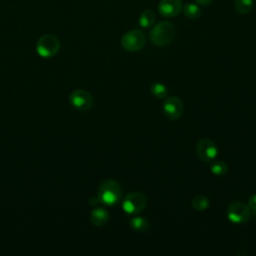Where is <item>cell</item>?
I'll list each match as a JSON object with an SVG mask.
<instances>
[{
  "label": "cell",
  "mask_w": 256,
  "mask_h": 256,
  "mask_svg": "<svg viewBox=\"0 0 256 256\" xmlns=\"http://www.w3.org/2000/svg\"><path fill=\"white\" fill-rule=\"evenodd\" d=\"M176 33L175 26L169 21L157 23L150 31V41L155 46H166L174 38Z\"/></svg>",
  "instance_id": "obj_1"
},
{
  "label": "cell",
  "mask_w": 256,
  "mask_h": 256,
  "mask_svg": "<svg viewBox=\"0 0 256 256\" xmlns=\"http://www.w3.org/2000/svg\"><path fill=\"white\" fill-rule=\"evenodd\" d=\"M122 196L120 185L114 180H106L98 188V199L105 205L111 206L117 204Z\"/></svg>",
  "instance_id": "obj_2"
},
{
  "label": "cell",
  "mask_w": 256,
  "mask_h": 256,
  "mask_svg": "<svg viewBox=\"0 0 256 256\" xmlns=\"http://www.w3.org/2000/svg\"><path fill=\"white\" fill-rule=\"evenodd\" d=\"M146 205L147 199L145 195L138 191L128 193L122 201L123 210L130 215H135L142 212L145 209Z\"/></svg>",
  "instance_id": "obj_3"
},
{
  "label": "cell",
  "mask_w": 256,
  "mask_h": 256,
  "mask_svg": "<svg viewBox=\"0 0 256 256\" xmlns=\"http://www.w3.org/2000/svg\"><path fill=\"white\" fill-rule=\"evenodd\" d=\"M60 49L59 39L52 34H45L41 36L36 43V51L38 55L44 58L54 56Z\"/></svg>",
  "instance_id": "obj_4"
},
{
  "label": "cell",
  "mask_w": 256,
  "mask_h": 256,
  "mask_svg": "<svg viewBox=\"0 0 256 256\" xmlns=\"http://www.w3.org/2000/svg\"><path fill=\"white\" fill-rule=\"evenodd\" d=\"M145 35L139 29H133L126 32L121 38V46L129 52H136L145 45Z\"/></svg>",
  "instance_id": "obj_5"
},
{
  "label": "cell",
  "mask_w": 256,
  "mask_h": 256,
  "mask_svg": "<svg viewBox=\"0 0 256 256\" xmlns=\"http://www.w3.org/2000/svg\"><path fill=\"white\" fill-rule=\"evenodd\" d=\"M251 210L243 202L234 201L227 208V218L234 224H243L249 220Z\"/></svg>",
  "instance_id": "obj_6"
},
{
  "label": "cell",
  "mask_w": 256,
  "mask_h": 256,
  "mask_svg": "<svg viewBox=\"0 0 256 256\" xmlns=\"http://www.w3.org/2000/svg\"><path fill=\"white\" fill-rule=\"evenodd\" d=\"M163 112L169 120H177L183 113V103L177 96L165 97L163 102Z\"/></svg>",
  "instance_id": "obj_7"
},
{
  "label": "cell",
  "mask_w": 256,
  "mask_h": 256,
  "mask_svg": "<svg viewBox=\"0 0 256 256\" xmlns=\"http://www.w3.org/2000/svg\"><path fill=\"white\" fill-rule=\"evenodd\" d=\"M69 101L74 108L80 111L89 110L93 105V98L91 94L83 89L74 90L69 96Z\"/></svg>",
  "instance_id": "obj_8"
},
{
  "label": "cell",
  "mask_w": 256,
  "mask_h": 256,
  "mask_svg": "<svg viewBox=\"0 0 256 256\" xmlns=\"http://www.w3.org/2000/svg\"><path fill=\"white\" fill-rule=\"evenodd\" d=\"M196 154L204 162L214 161L218 155L216 144L209 139H202L196 144Z\"/></svg>",
  "instance_id": "obj_9"
},
{
  "label": "cell",
  "mask_w": 256,
  "mask_h": 256,
  "mask_svg": "<svg viewBox=\"0 0 256 256\" xmlns=\"http://www.w3.org/2000/svg\"><path fill=\"white\" fill-rule=\"evenodd\" d=\"M181 10V0H161L158 4V11L164 17H175Z\"/></svg>",
  "instance_id": "obj_10"
},
{
  "label": "cell",
  "mask_w": 256,
  "mask_h": 256,
  "mask_svg": "<svg viewBox=\"0 0 256 256\" xmlns=\"http://www.w3.org/2000/svg\"><path fill=\"white\" fill-rule=\"evenodd\" d=\"M109 220V212L102 207L94 208L90 213V221L95 226H104Z\"/></svg>",
  "instance_id": "obj_11"
},
{
  "label": "cell",
  "mask_w": 256,
  "mask_h": 256,
  "mask_svg": "<svg viewBox=\"0 0 256 256\" xmlns=\"http://www.w3.org/2000/svg\"><path fill=\"white\" fill-rule=\"evenodd\" d=\"M129 225L135 232L139 233H145L149 229V222L145 218L139 216L130 219Z\"/></svg>",
  "instance_id": "obj_12"
},
{
  "label": "cell",
  "mask_w": 256,
  "mask_h": 256,
  "mask_svg": "<svg viewBox=\"0 0 256 256\" xmlns=\"http://www.w3.org/2000/svg\"><path fill=\"white\" fill-rule=\"evenodd\" d=\"M156 20V14L151 9L144 10L139 16V24L143 28L151 27Z\"/></svg>",
  "instance_id": "obj_13"
},
{
  "label": "cell",
  "mask_w": 256,
  "mask_h": 256,
  "mask_svg": "<svg viewBox=\"0 0 256 256\" xmlns=\"http://www.w3.org/2000/svg\"><path fill=\"white\" fill-rule=\"evenodd\" d=\"M253 0H235L234 9L239 14H248L253 8Z\"/></svg>",
  "instance_id": "obj_14"
},
{
  "label": "cell",
  "mask_w": 256,
  "mask_h": 256,
  "mask_svg": "<svg viewBox=\"0 0 256 256\" xmlns=\"http://www.w3.org/2000/svg\"><path fill=\"white\" fill-rule=\"evenodd\" d=\"M183 13L190 19H196L201 15V9L195 3H188L183 7Z\"/></svg>",
  "instance_id": "obj_15"
},
{
  "label": "cell",
  "mask_w": 256,
  "mask_h": 256,
  "mask_svg": "<svg viewBox=\"0 0 256 256\" xmlns=\"http://www.w3.org/2000/svg\"><path fill=\"white\" fill-rule=\"evenodd\" d=\"M192 206L197 211H204L210 206L209 199L204 195H198L193 198Z\"/></svg>",
  "instance_id": "obj_16"
},
{
  "label": "cell",
  "mask_w": 256,
  "mask_h": 256,
  "mask_svg": "<svg viewBox=\"0 0 256 256\" xmlns=\"http://www.w3.org/2000/svg\"><path fill=\"white\" fill-rule=\"evenodd\" d=\"M227 170H228V166L226 165V163L223 161H220V160L213 161L210 166V171L215 176H222V175L226 174Z\"/></svg>",
  "instance_id": "obj_17"
},
{
  "label": "cell",
  "mask_w": 256,
  "mask_h": 256,
  "mask_svg": "<svg viewBox=\"0 0 256 256\" xmlns=\"http://www.w3.org/2000/svg\"><path fill=\"white\" fill-rule=\"evenodd\" d=\"M150 91L152 95L156 98H165L167 95V88L164 84L155 82L150 86Z\"/></svg>",
  "instance_id": "obj_18"
},
{
  "label": "cell",
  "mask_w": 256,
  "mask_h": 256,
  "mask_svg": "<svg viewBox=\"0 0 256 256\" xmlns=\"http://www.w3.org/2000/svg\"><path fill=\"white\" fill-rule=\"evenodd\" d=\"M248 207L250 208L252 213H254L256 215V194H253L252 196L249 197Z\"/></svg>",
  "instance_id": "obj_19"
},
{
  "label": "cell",
  "mask_w": 256,
  "mask_h": 256,
  "mask_svg": "<svg viewBox=\"0 0 256 256\" xmlns=\"http://www.w3.org/2000/svg\"><path fill=\"white\" fill-rule=\"evenodd\" d=\"M196 1V3L197 4H199V5H202V6H208V5H210L211 3H212V1L213 0H195Z\"/></svg>",
  "instance_id": "obj_20"
}]
</instances>
